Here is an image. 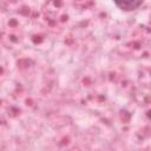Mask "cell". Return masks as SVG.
<instances>
[{
    "label": "cell",
    "mask_w": 151,
    "mask_h": 151,
    "mask_svg": "<svg viewBox=\"0 0 151 151\" xmlns=\"http://www.w3.org/2000/svg\"><path fill=\"white\" fill-rule=\"evenodd\" d=\"M116 6L125 12H131L142 6L144 0H113Z\"/></svg>",
    "instance_id": "cell-1"
}]
</instances>
